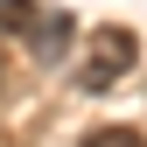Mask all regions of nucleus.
<instances>
[{
    "label": "nucleus",
    "mask_w": 147,
    "mask_h": 147,
    "mask_svg": "<svg viewBox=\"0 0 147 147\" xmlns=\"http://www.w3.org/2000/svg\"><path fill=\"white\" fill-rule=\"evenodd\" d=\"M133 63H140V35H133V28H98V35H91V49H84V91L119 84Z\"/></svg>",
    "instance_id": "f257e3e1"
},
{
    "label": "nucleus",
    "mask_w": 147,
    "mask_h": 147,
    "mask_svg": "<svg viewBox=\"0 0 147 147\" xmlns=\"http://www.w3.org/2000/svg\"><path fill=\"white\" fill-rule=\"evenodd\" d=\"M70 35H77V28H70V14H63V7H49V14L35 7V21H28V49H35L42 63H56V56H63Z\"/></svg>",
    "instance_id": "f03ea898"
},
{
    "label": "nucleus",
    "mask_w": 147,
    "mask_h": 147,
    "mask_svg": "<svg viewBox=\"0 0 147 147\" xmlns=\"http://www.w3.org/2000/svg\"><path fill=\"white\" fill-rule=\"evenodd\" d=\"M84 147H147V133H140V126H91Z\"/></svg>",
    "instance_id": "7ed1b4c3"
},
{
    "label": "nucleus",
    "mask_w": 147,
    "mask_h": 147,
    "mask_svg": "<svg viewBox=\"0 0 147 147\" xmlns=\"http://www.w3.org/2000/svg\"><path fill=\"white\" fill-rule=\"evenodd\" d=\"M28 21H35V0H0V28L7 35H28Z\"/></svg>",
    "instance_id": "20e7f679"
}]
</instances>
